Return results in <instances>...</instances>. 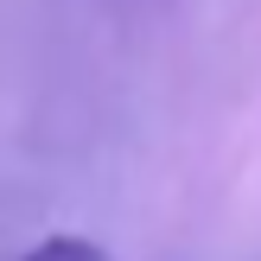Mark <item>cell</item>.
I'll use <instances>...</instances> for the list:
<instances>
[{
    "label": "cell",
    "instance_id": "cell-1",
    "mask_svg": "<svg viewBox=\"0 0 261 261\" xmlns=\"http://www.w3.org/2000/svg\"><path fill=\"white\" fill-rule=\"evenodd\" d=\"M25 261H109V255H102L96 242H83V236H51V242H38Z\"/></svg>",
    "mask_w": 261,
    "mask_h": 261
}]
</instances>
